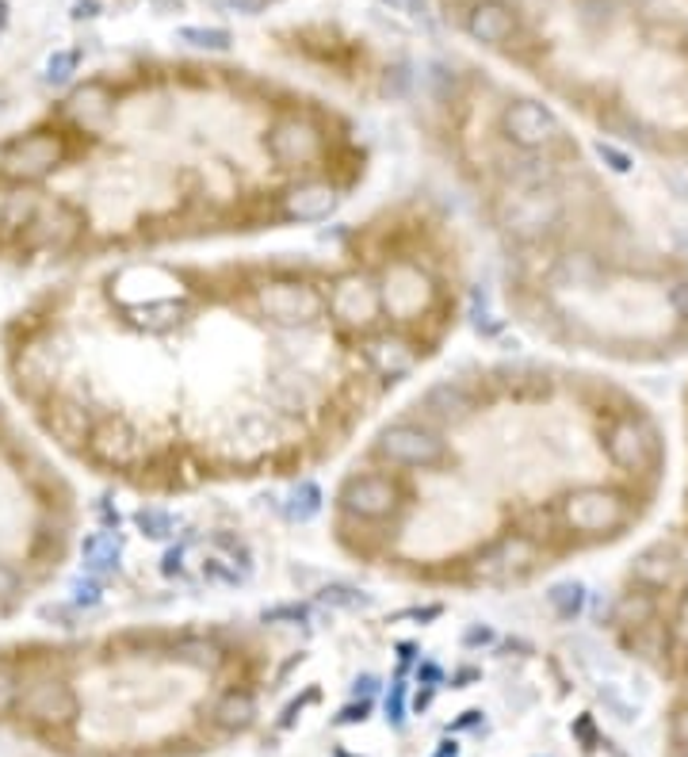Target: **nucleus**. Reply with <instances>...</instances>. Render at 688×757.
Here are the masks:
<instances>
[{"instance_id": "1", "label": "nucleus", "mask_w": 688, "mask_h": 757, "mask_svg": "<svg viewBox=\"0 0 688 757\" xmlns=\"http://www.w3.org/2000/svg\"><path fill=\"white\" fill-rule=\"evenodd\" d=\"M376 455L386 460L391 467H437L447 455V444L437 429L417 422L386 425L376 440Z\"/></svg>"}, {"instance_id": "2", "label": "nucleus", "mask_w": 688, "mask_h": 757, "mask_svg": "<svg viewBox=\"0 0 688 757\" xmlns=\"http://www.w3.org/2000/svg\"><path fill=\"white\" fill-rule=\"evenodd\" d=\"M65 161V142L54 131H32L24 138H12L0 146V172L16 184L42 180Z\"/></svg>"}, {"instance_id": "3", "label": "nucleus", "mask_w": 688, "mask_h": 757, "mask_svg": "<svg viewBox=\"0 0 688 757\" xmlns=\"http://www.w3.org/2000/svg\"><path fill=\"white\" fill-rule=\"evenodd\" d=\"M563 516L574 532H612L624 524L627 505L616 490H604V486H586V490H574L563 505Z\"/></svg>"}, {"instance_id": "4", "label": "nucleus", "mask_w": 688, "mask_h": 757, "mask_svg": "<svg viewBox=\"0 0 688 757\" xmlns=\"http://www.w3.org/2000/svg\"><path fill=\"white\" fill-rule=\"evenodd\" d=\"M265 146H268V154H272L275 164H283V169H303V164H310L314 157L321 154V134L310 119L283 115L272 123Z\"/></svg>"}, {"instance_id": "5", "label": "nucleus", "mask_w": 688, "mask_h": 757, "mask_svg": "<svg viewBox=\"0 0 688 757\" xmlns=\"http://www.w3.org/2000/svg\"><path fill=\"white\" fill-rule=\"evenodd\" d=\"M257 303L275 326H306L321 314L325 298L310 283H268V288H260Z\"/></svg>"}, {"instance_id": "6", "label": "nucleus", "mask_w": 688, "mask_h": 757, "mask_svg": "<svg viewBox=\"0 0 688 757\" xmlns=\"http://www.w3.org/2000/svg\"><path fill=\"white\" fill-rule=\"evenodd\" d=\"M563 215V204L551 187L543 184H525L513 199L505 204V227L520 237H536Z\"/></svg>"}, {"instance_id": "7", "label": "nucleus", "mask_w": 688, "mask_h": 757, "mask_svg": "<svg viewBox=\"0 0 688 757\" xmlns=\"http://www.w3.org/2000/svg\"><path fill=\"white\" fill-rule=\"evenodd\" d=\"M501 131H505V138L513 142V146L543 149L558 138V119H555V111L543 108V103L516 100V103H508L505 115H501Z\"/></svg>"}, {"instance_id": "8", "label": "nucleus", "mask_w": 688, "mask_h": 757, "mask_svg": "<svg viewBox=\"0 0 688 757\" xmlns=\"http://www.w3.org/2000/svg\"><path fill=\"white\" fill-rule=\"evenodd\" d=\"M341 509L360 521L391 516L398 509V486L386 475H353L341 486Z\"/></svg>"}, {"instance_id": "9", "label": "nucleus", "mask_w": 688, "mask_h": 757, "mask_svg": "<svg viewBox=\"0 0 688 757\" xmlns=\"http://www.w3.org/2000/svg\"><path fill=\"white\" fill-rule=\"evenodd\" d=\"M88 448L100 463L108 467H134V463L146 455V444H142V432L134 429L126 417H108L100 422L93 432H88Z\"/></svg>"}, {"instance_id": "10", "label": "nucleus", "mask_w": 688, "mask_h": 757, "mask_svg": "<svg viewBox=\"0 0 688 757\" xmlns=\"http://www.w3.org/2000/svg\"><path fill=\"white\" fill-rule=\"evenodd\" d=\"M528 562H536V544L528 536H501L475 559V578L478 582H505L516 571H525Z\"/></svg>"}, {"instance_id": "11", "label": "nucleus", "mask_w": 688, "mask_h": 757, "mask_svg": "<svg viewBox=\"0 0 688 757\" xmlns=\"http://www.w3.org/2000/svg\"><path fill=\"white\" fill-rule=\"evenodd\" d=\"M24 711L39 723H50V727H65L77 719V693H73L65 681H35L32 688L24 693Z\"/></svg>"}, {"instance_id": "12", "label": "nucleus", "mask_w": 688, "mask_h": 757, "mask_svg": "<svg viewBox=\"0 0 688 757\" xmlns=\"http://www.w3.org/2000/svg\"><path fill=\"white\" fill-rule=\"evenodd\" d=\"M341 196H336V187L325 184V180H303V184L287 187L283 192V215L295 222H321L336 211Z\"/></svg>"}, {"instance_id": "13", "label": "nucleus", "mask_w": 688, "mask_h": 757, "mask_svg": "<svg viewBox=\"0 0 688 757\" xmlns=\"http://www.w3.org/2000/svg\"><path fill=\"white\" fill-rule=\"evenodd\" d=\"M379 306H383V298H379V291L371 288V280H364V276H348V280H341L333 291V298H329V310H333L341 321H353V326L371 321L379 314Z\"/></svg>"}, {"instance_id": "14", "label": "nucleus", "mask_w": 688, "mask_h": 757, "mask_svg": "<svg viewBox=\"0 0 688 757\" xmlns=\"http://www.w3.org/2000/svg\"><path fill=\"white\" fill-rule=\"evenodd\" d=\"M467 35L475 42H482V47H505V42L516 35L513 9H508V4H501V0H482V4H475V9H470Z\"/></svg>"}, {"instance_id": "15", "label": "nucleus", "mask_w": 688, "mask_h": 757, "mask_svg": "<svg viewBox=\"0 0 688 757\" xmlns=\"http://www.w3.org/2000/svg\"><path fill=\"white\" fill-rule=\"evenodd\" d=\"M368 364L394 383V379H402L417 367V349L402 333H379L368 341Z\"/></svg>"}, {"instance_id": "16", "label": "nucleus", "mask_w": 688, "mask_h": 757, "mask_svg": "<svg viewBox=\"0 0 688 757\" xmlns=\"http://www.w3.org/2000/svg\"><path fill=\"white\" fill-rule=\"evenodd\" d=\"M379 298H383L394 314H417L425 306V298H429V280L421 276V268L398 265L386 276V288Z\"/></svg>"}, {"instance_id": "17", "label": "nucleus", "mask_w": 688, "mask_h": 757, "mask_svg": "<svg viewBox=\"0 0 688 757\" xmlns=\"http://www.w3.org/2000/svg\"><path fill=\"white\" fill-rule=\"evenodd\" d=\"M609 455L612 463L627 471H639L642 463L650 460V437L639 422H619L616 429L609 432Z\"/></svg>"}, {"instance_id": "18", "label": "nucleus", "mask_w": 688, "mask_h": 757, "mask_svg": "<svg viewBox=\"0 0 688 757\" xmlns=\"http://www.w3.org/2000/svg\"><path fill=\"white\" fill-rule=\"evenodd\" d=\"M81 562H85V574L100 578V574H115L119 562H123V536L119 532H93V536L81 539Z\"/></svg>"}, {"instance_id": "19", "label": "nucleus", "mask_w": 688, "mask_h": 757, "mask_svg": "<svg viewBox=\"0 0 688 757\" xmlns=\"http://www.w3.org/2000/svg\"><path fill=\"white\" fill-rule=\"evenodd\" d=\"M421 410L429 417H437V422H463L470 414V394L459 383L444 379V383H432L421 394Z\"/></svg>"}, {"instance_id": "20", "label": "nucleus", "mask_w": 688, "mask_h": 757, "mask_svg": "<svg viewBox=\"0 0 688 757\" xmlns=\"http://www.w3.org/2000/svg\"><path fill=\"white\" fill-rule=\"evenodd\" d=\"M111 93H108V85H100V81H88V85H81L77 93L70 96V115H73V123H81V126H100L103 119L111 115Z\"/></svg>"}, {"instance_id": "21", "label": "nucleus", "mask_w": 688, "mask_h": 757, "mask_svg": "<svg viewBox=\"0 0 688 757\" xmlns=\"http://www.w3.org/2000/svg\"><path fill=\"white\" fill-rule=\"evenodd\" d=\"M631 574H635V582H642V586L662 589L665 582L673 578V551H669L665 544L647 547V551H642L639 559H635Z\"/></svg>"}, {"instance_id": "22", "label": "nucleus", "mask_w": 688, "mask_h": 757, "mask_svg": "<svg viewBox=\"0 0 688 757\" xmlns=\"http://www.w3.org/2000/svg\"><path fill=\"white\" fill-rule=\"evenodd\" d=\"M253 711H257V704H253L249 693H230L226 700L214 708V719H219V727H226V731H242V727L253 723Z\"/></svg>"}, {"instance_id": "23", "label": "nucleus", "mask_w": 688, "mask_h": 757, "mask_svg": "<svg viewBox=\"0 0 688 757\" xmlns=\"http://www.w3.org/2000/svg\"><path fill=\"white\" fill-rule=\"evenodd\" d=\"M318 513H321V490L314 483H298L295 490H291V498H287V516H291V521H298V524H306V521H314Z\"/></svg>"}, {"instance_id": "24", "label": "nucleus", "mask_w": 688, "mask_h": 757, "mask_svg": "<svg viewBox=\"0 0 688 757\" xmlns=\"http://www.w3.org/2000/svg\"><path fill=\"white\" fill-rule=\"evenodd\" d=\"M134 524L142 528V536L149 539H169L176 536V516L169 513V509H157V505H146L134 513Z\"/></svg>"}, {"instance_id": "25", "label": "nucleus", "mask_w": 688, "mask_h": 757, "mask_svg": "<svg viewBox=\"0 0 688 757\" xmlns=\"http://www.w3.org/2000/svg\"><path fill=\"white\" fill-rule=\"evenodd\" d=\"M176 39L181 42H188V47H196V50H230V32H222V27H181L176 32Z\"/></svg>"}, {"instance_id": "26", "label": "nucleus", "mask_w": 688, "mask_h": 757, "mask_svg": "<svg viewBox=\"0 0 688 757\" xmlns=\"http://www.w3.org/2000/svg\"><path fill=\"white\" fill-rule=\"evenodd\" d=\"M54 432L62 440H85L88 437V417H85V410L81 406H62V410H54Z\"/></svg>"}, {"instance_id": "27", "label": "nucleus", "mask_w": 688, "mask_h": 757, "mask_svg": "<svg viewBox=\"0 0 688 757\" xmlns=\"http://www.w3.org/2000/svg\"><path fill=\"white\" fill-rule=\"evenodd\" d=\"M103 601V586L93 574H81V578L70 582V605L73 609H96Z\"/></svg>"}, {"instance_id": "28", "label": "nucleus", "mask_w": 688, "mask_h": 757, "mask_svg": "<svg viewBox=\"0 0 688 757\" xmlns=\"http://www.w3.org/2000/svg\"><path fill=\"white\" fill-rule=\"evenodd\" d=\"M318 597L325 605H336V609H368V605H371L368 594H360L356 586H341V582H336V586H325Z\"/></svg>"}, {"instance_id": "29", "label": "nucleus", "mask_w": 688, "mask_h": 757, "mask_svg": "<svg viewBox=\"0 0 688 757\" xmlns=\"http://www.w3.org/2000/svg\"><path fill=\"white\" fill-rule=\"evenodd\" d=\"M181 658L199 666V670H211V666H219V647H214L211 639H188V643H181Z\"/></svg>"}, {"instance_id": "30", "label": "nucleus", "mask_w": 688, "mask_h": 757, "mask_svg": "<svg viewBox=\"0 0 688 757\" xmlns=\"http://www.w3.org/2000/svg\"><path fill=\"white\" fill-rule=\"evenodd\" d=\"M77 62H81L77 50H58V54H50V62H47V85H65V81L77 73Z\"/></svg>"}, {"instance_id": "31", "label": "nucleus", "mask_w": 688, "mask_h": 757, "mask_svg": "<svg viewBox=\"0 0 688 757\" xmlns=\"http://www.w3.org/2000/svg\"><path fill=\"white\" fill-rule=\"evenodd\" d=\"M551 605H555L563 616H574L581 609V586L578 582H563V586L551 589Z\"/></svg>"}, {"instance_id": "32", "label": "nucleus", "mask_w": 688, "mask_h": 757, "mask_svg": "<svg viewBox=\"0 0 688 757\" xmlns=\"http://www.w3.org/2000/svg\"><path fill=\"white\" fill-rule=\"evenodd\" d=\"M265 620H268V624H303L306 609H303V605H280V609H268Z\"/></svg>"}, {"instance_id": "33", "label": "nucleus", "mask_w": 688, "mask_h": 757, "mask_svg": "<svg viewBox=\"0 0 688 757\" xmlns=\"http://www.w3.org/2000/svg\"><path fill=\"white\" fill-rule=\"evenodd\" d=\"M16 704V677L9 670H0V711H9Z\"/></svg>"}, {"instance_id": "34", "label": "nucleus", "mask_w": 688, "mask_h": 757, "mask_svg": "<svg viewBox=\"0 0 688 757\" xmlns=\"http://www.w3.org/2000/svg\"><path fill=\"white\" fill-rule=\"evenodd\" d=\"M402 711H406V685H402V681H398V685L391 688V700H386V716H391L394 723H398Z\"/></svg>"}, {"instance_id": "35", "label": "nucleus", "mask_w": 688, "mask_h": 757, "mask_svg": "<svg viewBox=\"0 0 688 757\" xmlns=\"http://www.w3.org/2000/svg\"><path fill=\"white\" fill-rule=\"evenodd\" d=\"M100 16V0H77L73 4V20H96Z\"/></svg>"}, {"instance_id": "36", "label": "nucleus", "mask_w": 688, "mask_h": 757, "mask_svg": "<svg viewBox=\"0 0 688 757\" xmlns=\"http://www.w3.org/2000/svg\"><path fill=\"white\" fill-rule=\"evenodd\" d=\"M16 586H20L16 571H12V566H4V562H0V597L16 594Z\"/></svg>"}, {"instance_id": "37", "label": "nucleus", "mask_w": 688, "mask_h": 757, "mask_svg": "<svg viewBox=\"0 0 688 757\" xmlns=\"http://www.w3.org/2000/svg\"><path fill=\"white\" fill-rule=\"evenodd\" d=\"M673 738H677L680 746H688V708L673 716Z\"/></svg>"}, {"instance_id": "38", "label": "nucleus", "mask_w": 688, "mask_h": 757, "mask_svg": "<svg viewBox=\"0 0 688 757\" xmlns=\"http://www.w3.org/2000/svg\"><path fill=\"white\" fill-rule=\"evenodd\" d=\"M467 643H490V627H475V632H467Z\"/></svg>"}, {"instance_id": "39", "label": "nucleus", "mask_w": 688, "mask_h": 757, "mask_svg": "<svg viewBox=\"0 0 688 757\" xmlns=\"http://www.w3.org/2000/svg\"><path fill=\"white\" fill-rule=\"evenodd\" d=\"M9 24V0H0V27Z\"/></svg>"}, {"instance_id": "40", "label": "nucleus", "mask_w": 688, "mask_h": 757, "mask_svg": "<svg viewBox=\"0 0 688 757\" xmlns=\"http://www.w3.org/2000/svg\"><path fill=\"white\" fill-rule=\"evenodd\" d=\"M680 757H688V754H680Z\"/></svg>"}]
</instances>
